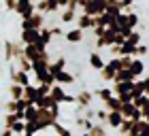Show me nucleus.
<instances>
[{"label": "nucleus", "instance_id": "9d476101", "mask_svg": "<svg viewBox=\"0 0 149 136\" xmlns=\"http://www.w3.org/2000/svg\"><path fill=\"white\" fill-rule=\"evenodd\" d=\"M66 64H68V62H66V58H58V60H53V62L49 64V72L53 74V77H58V74L62 72V70H66Z\"/></svg>", "mask_w": 149, "mask_h": 136}, {"label": "nucleus", "instance_id": "a211bd4d", "mask_svg": "<svg viewBox=\"0 0 149 136\" xmlns=\"http://www.w3.org/2000/svg\"><path fill=\"white\" fill-rule=\"evenodd\" d=\"M107 111H121V106H124V102H121V98L119 96H113L111 100H107L104 104H102Z\"/></svg>", "mask_w": 149, "mask_h": 136}, {"label": "nucleus", "instance_id": "9b49d317", "mask_svg": "<svg viewBox=\"0 0 149 136\" xmlns=\"http://www.w3.org/2000/svg\"><path fill=\"white\" fill-rule=\"evenodd\" d=\"M132 81H136V77L132 74L130 68H124V70H119L117 77H115V83H132Z\"/></svg>", "mask_w": 149, "mask_h": 136}, {"label": "nucleus", "instance_id": "f704fd0d", "mask_svg": "<svg viewBox=\"0 0 149 136\" xmlns=\"http://www.w3.org/2000/svg\"><path fill=\"white\" fill-rule=\"evenodd\" d=\"M147 98H149V96H141V98L134 100V104H136L139 108H143V106H145V102H147Z\"/></svg>", "mask_w": 149, "mask_h": 136}, {"label": "nucleus", "instance_id": "412c9836", "mask_svg": "<svg viewBox=\"0 0 149 136\" xmlns=\"http://www.w3.org/2000/svg\"><path fill=\"white\" fill-rule=\"evenodd\" d=\"M134 126H136L134 119H126L124 124H121V128H119V136H130V132L134 130Z\"/></svg>", "mask_w": 149, "mask_h": 136}, {"label": "nucleus", "instance_id": "393cba45", "mask_svg": "<svg viewBox=\"0 0 149 136\" xmlns=\"http://www.w3.org/2000/svg\"><path fill=\"white\" fill-rule=\"evenodd\" d=\"M141 40H143V34H141L139 30H134L130 36H128V43H132V45H136V47H139V45H143Z\"/></svg>", "mask_w": 149, "mask_h": 136}, {"label": "nucleus", "instance_id": "bb28decb", "mask_svg": "<svg viewBox=\"0 0 149 136\" xmlns=\"http://www.w3.org/2000/svg\"><path fill=\"white\" fill-rule=\"evenodd\" d=\"M26 121H38V108L36 106H30L26 111Z\"/></svg>", "mask_w": 149, "mask_h": 136}, {"label": "nucleus", "instance_id": "f03ea898", "mask_svg": "<svg viewBox=\"0 0 149 136\" xmlns=\"http://www.w3.org/2000/svg\"><path fill=\"white\" fill-rule=\"evenodd\" d=\"M115 43H117V32H115L113 28H107L102 36L96 38V49H102V47H113Z\"/></svg>", "mask_w": 149, "mask_h": 136}, {"label": "nucleus", "instance_id": "dca6fc26", "mask_svg": "<svg viewBox=\"0 0 149 136\" xmlns=\"http://www.w3.org/2000/svg\"><path fill=\"white\" fill-rule=\"evenodd\" d=\"M100 77H102V81H107V83H115V77H117V70L115 68H111L109 64H107L102 70H100Z\"/></svg>", "mask_w": 149, "mask_h": 136}, {"label": "nucleus", "instance_id": "0eeeda50", "mask_svg": "<svg viewBox=\"0 0 149 136\" xmlns=\"http://www.w3.org/2000/svg\"><path fill=\"white\" fill-rule=\"evenodd\" d=\"M87 62H90V66L94 68V70H98V72L107 66V62L102 60V56H100V51H90V56H87Z\"/></svg>", "mask_w": 149, "mask_h": 136}, {"label": "nucleus", "instance_id": "1a4fd4ad", "mask_svg": "<svg viewBox=\"0 0 149 136\" xmlns=\"http://www.w3.org/2000/svg\"><path fill=\"white\" fill-rule=\"evenodd\" d=\"M6 92H9V98L11 100H22L24 94H26V87L19 85V83H11L9 87H6Z\"/></svg>", "mask_w": 149, "mask_h": 136}, {"label": "nucleus", "instance_id": "58836bf2", "mask_svg": "<svg viewBox=\"0 0 149 136\" xmlns=\"http://www.w3.org/2000/svg\"><path fill=\"white\" fill-rule=\"evenodd\" d=\"M143 85H145V96H149V77L143 79Z\"/></svg>", "mask_w": 149, "mask_h": 136}, {"label": "nucleus", "instance_id": "72a5a7b5", "mask_svg": "<svg viewBox=\"0 0 149 136\" xmlns=\"http://www.w3.org/2000/svg\"><path fill=\"white\" fill-rule=\"evenodd\" d=\"M149 53V47L147 45H139V49H136V58H145Z\"/></svg>", "mask_w": 149, "mask_h": 136}, {"label": "nucleus", "instance_id": "7c9ffc66", "mask_svg": "<svg viewBox=\"0 0 149 136\" xmlns=\"http://www.w3.org/2000/svg\"><path fill=\"white\" fill-rule=\"evenodd\" d=\"M90 134H92V136H109V134H107V130L102 128V124H96V126H94V130H92Z\"/></svg>", "mask_w": 149, "mask_h": 136}, {"label": "nucleus", "instance_id": "ddd939ff", "mask_svg": "<svg viewBox=\"0 0 149 136\" xmlns=\"http://www.w3.org/2000/svg\"><path fill=\"white\" fill-rule=\"evenodd\" d=\"M94 96L100 98V100H102V104H104L107 100H111L115 96V92H113V87H98V90H94Z\"/></svg>", "mask_w": 149, "mask_h": 136}, {"label": "nucleus", "instance_id": "20e7f679", "mask_svg": "<svg viewBox=\"0 0 149 136\" xmlns=\"http://www.w3.org/2000/svg\"><path fill=\"white\" fill-rule=\"evenodd\" d=\"M77 28L83 30V32H85V30H94V28H96V17L81 13V15L77 17Z\"/></svg>", "mask_w": 149, "mask_h": 136}, {"label": "nucleus", "instance_id": "39448f33", "mask_svg": "<svg viewBox=\"0 0 149 136\" xmlns=\"http://www.w3.org/2000/svg\"><path fill=\"white\" fill-rule=\"evenodd\" d=\"M92 100H94V92H90V90H81L77 94V106L83 108V111H85V108H90Z\"/></svg>", "mask_w": 149, "mask_h": 136}, {"label": "nucleus", "instance_id": "e433bc0d", "mask_svg": "<svg viewBox=\"0 0 149 136\" xmlns=\"http://www.w3.org/2000/svg\"><path fill=\"white\" fill-rule=\"evenodd\" d=\"M119 2H121V6H124V11H126V9H130L134 4V0H119Z\"/></svg>", "mask_w": 149, "mask_h": 136}, {"label": "nucleus", "instance_id": "f257e3e1", "mask_svg": "<svg viewBox=\"0 0 149 136\" xmlns=\"http://www.w3.org/2000/svg\"><path fill=\"white\" fill-rule=\"evenodd\" d=\"M45 22H47V17L40 15V13H36V15L30 17V19H22V32H26V30H43Z\"/></svg>", "mask_w": 149, "mask_h": 136}, {"label": "nucleus", "instance_id": "4c0bfd02", "mask_svg": "<svg viewBox=\"0 0 149 136\" xmlns=\"http://www.w3.org/2000/svg\"><path fill=\"white\" fill-rule=\"evenodd\" d=\"M2 136H17V134L13 132L11 128H4V130H2Z\"/></svg>", "mask_w": 149, "mask_h": 136}, {"label": "nucleus", "instance_id": "4be33fe9", "mask_svg": "<svg viewBox=\"0 0 149 136\" xmlns=\"http://www.w3.org/2000/svg\"><path fill=\"white\" fill-rule=\"evenodd\" d=\"M141 96H145V85H143V81H136L134 83V90H132V102L141 98Z\"/></svg>", "mask_w": 149, "mask_h": 136}, {"label": "nucleus", "instance_id": "c85d7f7f", "mask_svg": "<svg viewBox=\"0 0 149 136\" xmlns=\"http://www.w3.org/2000/svg\"><path fill=\"white\" fill-rule=\"evenodd\" d=\"M139 134L141 136H149V121L147 119H141L139 121Z\"/></svg>", "mask_w": 149, "mask_h": 136}, {"label": "nucleus", "instance_id": "7ed1b4c3", "mask_svg": "<svg viewBox=\"0 0 149 136\" xmlns=\"http://www.w3.org/2000/svg\"><path fill=\"white\" fill-rule=\"evenodd\" d=\"M19 40H22V45H38L40 43V30H26L19 34Z\"/></svg>", "mask_w": 149, "mask_h": 136}, {"label": "nucleus", "instance_id": "473e14b6", "mask_svg": "<svg viewBox=\"0 0 149 136\" xmlns=\"http://www.w3.org/2000/svg\"><path fill=\"white\" fill-rule=\"evenodd\" d=\"M4 9L15 13V9H17V0H4Z\"/></svg>", "mask_w": 149, "mask_h": 136}, {"label": "nucleus", "instance_id": "a878e982", "mask_svg": "<svg viewBox=\"0 0 149 136\" xmlns=\"http://www.w3.org/2000/svg\"><path fill=\"white\" fill-rule=\"evenodd\" d=\"M107 119H109V111L107 108H98L96 111V124H107Z\"/></svg>", "mask_w": 149, "mask_h": 136}, {"label": "nucleus", "instance_id": "f8f14e48", "mask_svg": "<svg viewBox=\"0 0 149 136\" xmlns=\"http://www.w3.org/2000/svg\"><path fill=\"white\" fill-rule=\"evenodd\" d=\"M66 43H81V40L85 38V34H83V30H79V28H72V30H68L66 32Z\"/></svg>", "mask_w": 149, "mask_h": 136}, {"label": "nucleus", "instance_id": "c756f323", "mask_svg": "<svg viewBox=\"0 0 149 136\" xmlns=\"http://www.w3.org/2000/svg\"><path fill=\"white\" fill-rule=\"evenodd\" d=\"M53 130L58 132V136H70V130H68V128H66V126H62V124H60V121H58L56 126H53Z\"/></svg>", "mask_w": 149, "mask_h": 136}, {"label": "nucleus", "instance_id": "ea45409f", "mask_svg": "<svg viewBox=\"0 0 149 136\" xmlns=\"http://www.w3.org/2000/svg\"><path fill=\"white\" fill-rule=\"evenodd\" d=\"M81 136H92L90 132H81Z\"/></svg>", "mask_w": 149, "mask_h": 136}, {"label": "nucleus", "instance_id": "c9c22d12", "mask_svg": "<svg viewBox=\"0 0 149 136\" xmlns=\"http://www.w3.org/2000/svg\"><path fill=\"white\" fill-rule=\"evenodd\" d=\"M143 111V119H149V98H147V102H145V106L141 108Z\"/></svg>", "mask_w": 149, "mask_h": 136}, {"label": "nucleus", "instance_id": "6e6552de", "mask_svg": "<svg viewBox=\"0 0 149 136\" xmlns=\"http://www.w3.org/2000/svg\"><path fill=\"white\" fill-rule=\"evenodd\" d=\"M124 121H126V117L121 115V111H109V119H107V126H111L113 130H119Z\"/></svg>", "mask_w": 149, "mask_h": 136}, {"label": "nucleus", "instance_id": "5701e85b", "mask_svg": "<svg viewBox=\"0 0 149 136\" xmlns=\"http://www.w3.org/2000/svg\"><path fill=\"white\" fill-rule=\"evenodd\" d=\"M128 26H130L132 30H136L139 26H141V19H139L136 13H128Z\"/></svg>", "mask_w": 149, "mask_h": 136}, {"label": "nucleus", "instance_id": "6ab92c4d", "mask_svg": "<svg viewBox=\"0 0 149 136\" xmlns=\"http://www.w3.org/2000/svg\"><path fill=\"white\" fill-rule=\"evenodd\" d=\"M51 40H53V34H51V30L45 26V28L40 30V43H38V45H40V47H49Z\"/></svg>", "mask_w": 149, "mask_h": 136}, {"label": "nucleus", "instance_id": "4468645a", "mask_svg": "<svg viewBox=\"0 0 149 136\" xmlns=\"http://www.w3.org/2000/svg\"><path fill=\"white\" fill-rule=\"evenodd\" d=\"M77 11H72V9H62V13H60V24H72V22H77Z\"/></svg>", "mask_w": 149, "mask_h": 136}, {"label": "nucleus", "instance_id": "f3484780", "mask_svg": "<svg viewBox=\"0 0 149 136\" xmlns=\"http://www.w3.org/2000/svg\"><path fill=\"white\" fill-rule=\"evenodd\" d=\"M130 70H132V74L134 77H143V72H145V62L141 58H134V62H132V66H130Z\"/></svg>", "mask_w": 149, "mask_h": 136}, {"label": "nucleus", "instance_id": "2eb2a0df", "mask_svg": "<svg viewBox=\"0 0 149 136\" xmlns=\"http://www.w3.org/2000/svg\"><path fill=\"white\" fill-rule=\"evenodd\" d=\"M56 83H58V85H72V83H74V74L68 72V70H62V72L56 77Z\"/></svg>", "mask_w": 149, "mask_h": 136}, {"label": "nucleus", "instance_id": "aec40b11", "mask_svg": "<svg viewBox=\"0 0 149 136\" xmlns=\"http://www.w3.org/2000/svg\"><path fill=\"white\" fill-rule=\"evenodd\" d=\"M24 98H26V100H30L32 104H34V102L38 100V90H36V85H34V83L26 87V94H24Z\"/></svg>", "mask_w": 149, "mask_h": 136}, {"label": "nucleus", "instance_id": "b1692460", "mask_svg": "<svg viewBox=\"0 0 149 136\" xmlns=\"http://www.w3.org/2000/svg\"><path fill=\"white\" fill-rule=\"evenodd\" d=\"M36 13L49 15V4H47V0H36Z\"/></svg>", "mask_w": 149, "mask_h": 136}, {"label": "nucleus", "instance_id": "2f4dec72", "mask_svg": "<svg viewBox=\"0 0 149 136\" xmlns=\"http://www.w3.org/2000/svg\"><path fill=\"white\" fill-rule=\"evenodd\" d=\"M49 30H51V34H53V38L66 36V32H62V28H60V26H49Z\"/></svg>", "mask_w": 149, "mask_h": 136}, {"label": "nucleus", "instance_id": "cd10ccee", "mask_svg": "<svg viewBox=\"0 0 149 136\" xmlns=\"http://www.w3.org/2000/svg\"><path fill=\"white\" fill-rule=\"evenodd\" d=\"M4 113H19L17 111V100H11V98L6 100L4 102Z\"/></svg>", "mask_w": 149, "mask_h": 136}, {"label": "nucleus", "instance_id": "423d86ee", "mask_svg": "<svg viewBox=\"0 0 149 136\" xmlns=\"http://www.w3.org/2000/svg\"><path fill=\"white\" fill-rule=\"evenodd\" d=\"M134 83H136V81H132V83H115V85H113V92H115V96H119V98H126V96H130V98H132Z\"/></svg>", "mask_w": 149, "mask_h": 136}]
</instances>
